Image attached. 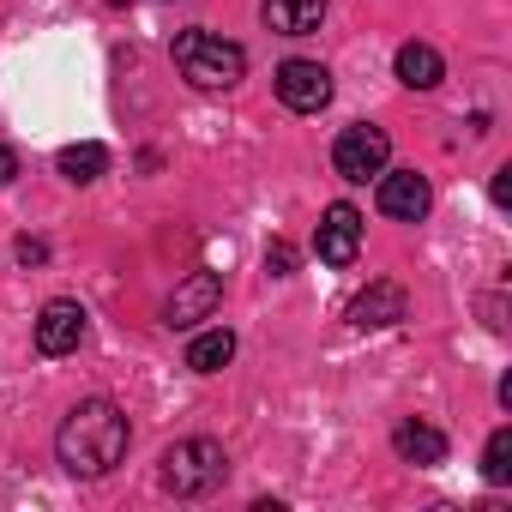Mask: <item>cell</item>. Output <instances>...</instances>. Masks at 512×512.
Masks as SVG:
<instances>
[{
    "label": "cell",
    "instance_id": "cell-20",
    "mask_svg": "<svg viewBox=\"0 0 512 512\" xmlns=\"http://www.w3.org/2000/svg\"><path fill=\"white\" fill-rule=\"evenodd\" d=\"M19 260H25V266H37V260H43V241H31V235H25V241H19Z\"/></svg>",
    "mask_w": 512,
    "mask_h": 512
},
{
    "label": "cell",
    "instance_id": "cell-13",
    "mask_svg": "<svg viewBox=\"0 0 512 512\" xmlns=\"http://www.w3.org/2000/svg\"><path fill=\"white\" fill-rule=\"evenodd\" d=\"M398 79H404L410 91H434V85L446 79L440 49H428V43H404V49H398Z\"/></svg>",
    "mask_w": 512,
    "mask_h": 512
},
{
    "label": "cell",
    "instance_id": "cell-10",
    "mask_svg": "<svg viewBox=\"0 0 512 512\" xmlns=\"http://www.w3.org/2000/svg\"><path fill=\"white\" fill-rule=\"evenodd\" d=\"M404 314H410V302H404V290H398L392 278L368 284V290L350 302V326H356V332H380V326H398Z\"/></svg>",
    "mask_w": 512,
    "mask_h": 512
},
{
    "label": "cell",
    "instance_id": "cell-11",
    "mask_svg": "<svg viewBox=\"0 0 512 512\" xmlns=\"http://www.w3.org/2000/svg\"><path fill=\"white\" fill-rule=\"evenodd\" d=\"M392 452H398L404 464H440V458H446V434H440L434 422L404 416V422L392 428Z\"/></svg>",
    "mask_w": 512,
    "mask_h": 512
},
{
    "label": "cell",
    "instance_id": "cell-12",
    "mask_svg": "<svg viewBox=\"0 0 512 512\" xmlns=\"http://www.w3.org/2000/svg\"><path fill=\"white\" fill-rule=\"evenodd\" d=\"M266 25L278 31V37H308V31H320V19H326V0H266Z\"/></svg>",
    "mask_w": 512,
    "mask_h": 512
},
{
    "label": "cell",
    "instance_id": "cell-9",
    "mask_svg": "<svg viewBox=\"0 0 512 512\" xmlns=\"http://www.w3.org/2000/svg\"><path fill=\"white\" fill-rule=\"evenodd\" d=\"M85 344V308L79 302H49L37 314V350L43 356H73Z\"/></svg>",
    "mask_w": 512,
    "mask_h": 512
},
{
    "label": "cell",
    "instance_id": "cell-2",
    "mask_svg": "<svg viewBox=\"0 0 512 512\" xmlns=\"http://www.w3.org/2000/svg\"><path fill=\"white\" fill-rule=\"evenodd\" d=\"M169 55H175V67L193 91H235L247 79V49L217 37V31H181Z\"/></svg>",
    "mask_w": 512,
    "mask_h": 512
},
{
    "label": "cell",
    "instance_id": "cell-14",
    "mask_svg": "<svg viewBox=\"0 0 512 512\" xmlns=\"http://www.w3.org/2000/svg\"><path fill=\"white\" fill-rule=\"evenodd\" d=\"M229 356H235V332H229V326H211V332H199V338L187 344V368H193V374H217Z\"/></svg>",
    "mask_w": 512,
    "mask_h": 512
},
{
    "label": "cell",
    "instance_id": "cell-7",
    "mask_svg": "<svg viewBox=\"0 0 512 512\" xmlns=\"http://www.w3.org/2000/svg\"><path fill=\"white\" fill-rule=\"evenodd\" d=\"M428 205H434L428 175H416V169H380V211L392 223H422Z\"/></svg>",
    "mask_w": 512,
    "mask_h": 512
},
{
    "label": "cell",
    "instance_id": "cell-4",
    "mask_svg": "<svg viewBox=\"0 0 512 512\" xmlns=\"http://www.w3.org/2000/svg\"><path fill=\"white\" fill-rule=\"evenodd\" d=\"M392 163V139H386V127H374V121H356V127H344L338 139H332V169L344 175V181H380V169Z\"/></svg>",
    "mask_w": 512,
    "mask_h": 512
},
{
    "label": "cell",
    "instance_id": "cell-19",
    "mask_svg": "<svg viewBox=\"0 0 512 512\" xmlns=\"http://www.w3.org/2000/svg\"><path fill=\"white\" fill-rule=\"evenodd\" d=\"M512 199V169H494V205H506Z\"/></svg>",
    "mask_w": 512,
    "mask_h": 512
},
{
    "label": "cell",
    "instance_id": "cell-8",
    "mask_svg": "<svg viewBox=\"0 0 512 512\" xmlns=\"http://www.w3.org/2000/svg\"><path fill=\"white\" fill-rule=\"evenodd\" d=\"M217 302H223V278H217V272H193V278L163 302V326H169V332H187V326L211 320Z\"/></svg>",
    "mask_w": 512,
    "mask_h": 512
},
{
    "label": "cell",
    "instance_id": "cell-1",
    "mask_svg": "<svg viewBox=\"0 0 512 512\" xmlns=\"http://www.w3.org/2000/svg\"><path fill=\"white\" fill-rule=\"evenodd\" d=\"M127 446H133V428H127V410L121 404H109V398H85V404H73L67 410V422H61V434H55V458H61V470L67 476H109L121 458H127Z\"/></svg>",
    "mask_w": 512,
    "mask_h": 512
},
{
    "label": "cell",
    "instance_id": "cell-16",
    "mask_svg": "<svg viewBox=\"0 0 512 512\" xmlns=\"http://www.w3.org/2000/svg\"><path fill=\"white\" fill-rule=\"evenodd\" d=\"M482 476L500 488V482H512V428H494L488 434V446H482Z\"/></svg>",
    "mask_w": 512,
    "mask_h": 512
},
{
    "label": "cell",
    "instance_id": "cell-15",
    "mask_svg": "<svg viewBox=\"0 0 512 512\" xmlns=\"http://www.w3.org/2000/svg\"><path fill=\"white\" fill-rule=\"evenodd\" d=\"M55 169H61L67 181H79V187H85V181H97V175L109 169V151H103V145H67V151L55 157Z\"/></svg>",
    "mask_w": 512,
    "mask_h": 512
},
{
    "label": "cell",
    "instance_id": "cell-3",
    "mask_svg": "<svg viewBox=\"0 0 512 512\" xmlns=\"http://www.w3.org/2000/svg\"><path fill=\"white\" fill-rule=\"evenodd\" d=\"M223 476H229V458H223V446L205 440V434L175 440V446L157 458V482H163V494H175V500H199V494H211Z\"/></svg>",
    "mask_w": 512,
    "mask_h": 512
},
{
    "label": "cell",
    "instance_id": "cell-17",
    "mask_svg": "<svg viewBox=\"0 0 512 512\" xmlns=\"http://www.w3.org/2000/svg\"><path fill=\"white\" fill-rule=\"evenodd\" d=\"M266 266H272V278H290V247H284V241L266 253Z\"/></svg>",
    "mask_w": 512,
    "mask_h": 512
},
{
    "label": "cell",
    "instance_id": "cell-5",
    "mask_svg": "<svg viewBox=\"0 0 512 512\" xmlns=\"http://www.w3.org/2000/svg\"><path fill=\"white\" fill-rule=\"evenodd\" d=\"M314 253H320L332 272H350L356 253H362V211L356 205H326L320 235H314Z\"/></svg>",
    "mask_w": 512,
    "mask_h": 512
},
{
    "label": "cell",
    "instance_id": "cell-6",
    "mask_svg": "<svg viewBox=\"0 0 512 512\" xmlns=\"http://www.w3.org/2000/svg\"><path fill=\"white\" fill-rule=\"evenodd\" d=\"M278 97H284V109H296V115H320V109L332 103V73H326L320 61H284V67H278Z\"/></svg>",
    "mask_w": 512,
    "mask_h": 512
},
{
    "label": "cell",
    "instance_id": "cell-18",
    "mask_svg": "<svg viewBox=\"0 0 512 512\" xmlns=\"http://www.w3.org/2000/svg\"><path fill=\"white\" fill-rule=\"evenodd\" d=\"M13 175H19V151H13V145H0V187H7Z\"/></svg>",
    "mask_w": 512,
    "mask_h": 512
}]
</instances>
